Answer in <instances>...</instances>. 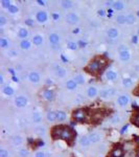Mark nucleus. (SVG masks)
Listing matches in <instances>:
<instances>
[{
    "label": "nucleus",
    "instance_id": "22",
    "mask_svg": "<svg viewBox=\"0 0 139 157\" xmlns=\"http://www.w3.org/2000/svg\"><path fill=\"white\" fill-rule=\"evenodd\" d=\"M32 119H33V122H34L35 124H38V125H40V124L42 123V119H43L42 114H41L39 111H35V112L33 113V115H32Z\"/></svg>",
    "mask_w": 139,
    "mask_h": 157
},
{
    "label": "nucleus",
    "instance_id": "7",
    "mask_svg": "<svg viewBox=\"0 0 139 157\" xmlns=\"http://www.w3.org/2000/svg\"><path fill=\"white\" fill-rule=\"evenodd\" d=\"M116 102H117L118 106H120V107H127L130 103V97L126 94H120V95H118L117 99H116Z\"/></svg>",
    "mask_w": 139,
    "mask_h": 157
},
{
    "label": "nucleus",
    "instance_id": "51",
    "mask_svg": "<svg viewBox=\"0 0 139 157\" xmlns=\"http://www.w3.org/2000/svg\"><path fill=\"white\" fill-rule=\"evenodd\" d=\"M0 84L1 85L4 84V76H3V73H0Z\"/></svg>",
    "mask_w": 139,
    "mask_h": 157
},
{
    "label": "nucleus",
    "instance_id": "29",
    "mask_svg": "<svg viewBox=\"0 0 139 157\" xmlns=\"http://www.w3.org/2000/svg\"><path fill=\"white\" fill-rule=\"evenodd\" d=\"M30 46H32V42L29 41V40L24 39L20 41V48H22V49L28 50L30 48Z\"/></svg>",
    "mask_w": 139,
    "mask_h": 157
},
{
    "label": "nucleus",
    "instance_id": "21",
    "mask_svg": "<svg viewBox=\"0 0 139 157\" xmlns=\"http://www.w3.org/2000/svg\"><path fill=\"white\" fill-rule=\"evenodd\" d=\"M48 39H49V43L51 45H58L59 42H60V36L55 33H53V34L49 35Z\"/></svg>",
    "mask_w": 139,
    "mask_h": 157
},
{
    "label": "nucleus",
    "instance_id": "26",
    "mask_svg": "<svg viewBox=\"0 0 139 157\" xmlns=\"http://www.w3.org/2000/svg\"><path fill=\"white\" fill-rule=\"evenodd\" d=\"M2 93L4 94V95H6V97H11V95H13V94L15 93V90H14L13 87L10 86V85H6V86H3L2 88Z\"/></svg>",
    "mask_w": 139,
    "mask_h": 157
},
{
    "label": "nucleus",
    "instance_id": "33",
    "mask_svg": "<svg viewBox=\"0 0 139 157\" xmlns=\"http://www.w3.org/2000/svg\"><path fill=\"white\" fill-rule=\"evenodd\" d=\"M124 3L122 2V1H114V3H113V6L112 8L115 10H122L123 8H124Z\"/></svg>",
    "mask_w": 139,
    "mask_h": 157
},
{
    "label": "nucleus",
    "instance_id": "32",
    "mask_svg": "<svg viewBox=\"0 0 139 157\" xmlns=\"http://www.w3.org/2000/svg\"><path fill=\"white\" fill-rule=\"evenodd\" d=\"M61 6L64 8V10H70V8H73V2L70 1V0H64L61 2Z\"/></svg>",
    "mask_w": 139,
    "mask_h": 157
},
{
    "label": "nucleus",
    "instance_id": "54",
    "mask_svg": "<svg viewBox=\"0 0 139 157\" xmlns=\"http://www.w3.org/2000/svg\"><path fill=\"white\" fill-rule=\"evenodd\" d=\"M132 42H133V43H135V44L138 42V40H137V36H134L133 38H132Z\"/></svg>",
    "mask_w": 139,
    "mask_h": 157
},
{
    "label": "nucleus",
    "instance_id": "39",
    "mask_svg": "<svg viewBox=\"0 0 139 157\" xmlns=\"http://www.w3.org/2000/svg\"><path fill=\"white\" fill-rule=\"evenodd\" d=\"M115 20L118 24H124L126 23V16L124 15H118L117 17H116Z\"/></svg>",
    "mask_w": 139,
    "mask_h": 157
},
{
    "label": "nucleus",
    "instance_id": "37",
    "mask_svg": "<svg viewBox=\"0 0 139 157\" xmlns=\"http://www.w3.org/2000/svg\"><path fill=\"white\" fill-rule=\"evenodd\" d=\"M18 154L20 157H28L29 156V151L25 148H22V149H19Z\"/></svg>",
    "mask_w": 139,
    "mask_h": 157
},
{
    "label": "nucleus",
    "instance_id": "6",
    "mask_svg": "<svg viewBox=\"0 0 139 157\" xmlns=\"http://www.w3.org/2000/svg\"><path fill=\"white\" fill-rule=\"evenodd\" d=\"M42 97L46 102H53L55 97V90H53V89H50V88L44 89L42 91Z\"/></svg>",
    "mask_w": 139,
    "mask_h": 157
},
{
    "label": "nucleus",
    "instance_id": "27",
    "mask_svg": "<svg viewBox=\"0 0 139 157\" xmlns=\"http://www.w3.org/2000/svg\"><path fill=\"white\" fill-rule=\"evenodd\" d=\"M131 59V52L129 50H124V51L119 52V60L123 61V62H127Z\"/></svg>",
    "mask_w": 139,
    "mask_h": 157
},
{
    "label": "nucleus",
    "instance_id": "50",
    "mask_svg": "<svg viewBox=\"0 0 139 157\" xmlns=\"http://www.w3.org/2000/svg\"><path fill=\"white\" fill-rule=\"evenodd\" d=\"M8 55L11 56V57H16V56L18 55V52L15 51V50H10V51H8Z\"/></svg>",
    "mask_w": 139,
    "mask_h": 157
},
{
    "label": "nucleus",
    "instance_id": "28",
    "mask_svg": "<svg viewBox=\"0 0 139 157\" xmlns=\"http://www.w3.org/2000/svg\"><path fill=\"white\" fill-rule=\"evenodd\" d=\"M43 40H44L43 39V36H41V35H35L32 39V43L37 45V46H40L43 43Z\"/></svg>",
    "mask_w": 139,
    "mask_h": 157
},
{
    "label": "nucleus",
    "instance_id": "1",
    "mask_svg": "<svg viewBox=\"0 0 139 157\" xmlns=\"http://www.w3.org/2000/svg\"><path fill=\"white\" fill-rule=\"evenodd\" d=\"M51 136L53 139H63L65 141H71L74 138V132L69 127L60 125L53 128Z\"/></svg>",
    "mask_w": 139,
    "mask_h": 157
},
{
    "label": "nucleus",
    "instance_id": "44",
    "mask_svg": "<svg viewBox=\"0 0 139 157\" xmlns=\"http://www.w3.org/2000/svg\"><path fill=\"white\" fill-rule=\"evenodd\" d=\"M119 120H120V118H119V115L118 114H114L112 117H111V123L112 124H118Z\"/></svg>",
    "mask_w": 139,
    "mask_h": 157
},
{
    "label": "nucleus",
    "instance_id": "20",
    "mask_svg": "<svg viewBox=\"0 0 139 157\" xmlns=\"http://www.w3.org/2000/svg\"><path fill=\"white\" fill-rule=\"evenodd\" d=\"M67 119V113L63 110H59L57 111V122L58 123H64Z\"/></svg>",
    "mask_w": 139,
    "mask_h": 157
},
{
    "label": "nucleus",
    "instance_id": "5",
    "mask_svg": "<svg viewBox=\"0 0 139 157\" xmlns=\"http://www.w3.org/2000/svg\"><path fill=\"white\" fill-rule=\"evenodd\" d=\"M14 104L17 108H24L28 104V99L25 95H17L14 99Z\"/></svg>",
    "mask_w": 139,
    "mask_h": 157
},
{
    "label": "nucleus",
    "instance_id": "24",
    "mask_svg": "<svg viewBox=\"0 0 139 157\" xmlns=\"http://www.w3.org/2000/svg\"><path fill=\"white\" fill-rule=\"evenodd\" d=\"M65 86H66V89L69 90V91H73L75 90L76 87H77V84L73 81V78H71V80H68V81L65 83Z\"/></svg>",
    "mask_w": 139,
    "mask_h": 157
},
{
    "label": "nucleus",
    "instance_id": "57",
    "mask_svg": "<svg viewBox=\"0 0 139 157\" xmlns=\"http://www.w3.org/2000/svg\"><path fill=\"white\" fill-rule=\"evenodd\" d=\"M46 83H47V84H53V81H51V80H46Z\"/></svg>",
    "mask_w": 139,
    "mask_h": 157
},
{
    "label": "nucleus",
    "instance_id": "8",
    "mask_svg": "<svg viewBox=\"0 0 139 157\" xmlns=\"http://www.w3.org/2000/svg\"><path fill=\"white\" fill-rule=\"evenodd\" d=\"M88 137H89V140L91 142V144H94L100 142L102 140V135L98 132H92V133L88 134Z\"/></svg>",
    "mask_w": 139,
    "mask_h": 157
},
{
    "label": "nucleus",
    "instance_id": "9",
    "mask_svg": "<svg viewBox=\"0 0 139 157\" xmlns=\"http://www.w3.org/2000/svg\"><path fill=\"white\" fill-rule=\"evenodd\" d=\"M86 94L87 97H89V99H94V97H96L98 94H100V91H98V89H97V87L95 86H89L88 88H87L86 90Z\"/></svg>",
    "mask_w": 139,
    "mask_h": 157
},
{
    "label": "nucleus",
    "instance_id": "48",
    "mask_svg": "<svg viewBox=\"0 0 139 157\" xmlns=\"http://www.w3.org/2000/svg\"><path fill=\"white\" fill-rule=\"evenodd\" d=\"M25 24L28 26H33L34 25V20H33V19H26V20H25Z\"/></svg>",
    "mask_w": 139,
    "mask_h": 157
},
{
    "label": "nucleus",
    "instance_id": "15",
    "mask_svg": "<svg viewBox=\"0 0 139 157\" xmlns=\"http://www.w3.org/2000/svg\"><path fill=\"white\" fill-rule=\"evenodd\" d=\"M123 155H124V151L122 150V148L118 147V148H114L108 157H123Z\"/></svg>",
    "mask_w": 139,
    "mask_h": 157
},
{
    "label": "nucleus",
    "instance_id": "53",
    "mask_svg": "<svg viewBox=\"0 0 139 157\" xmlns=\"http://www.w3.org/2000/svg\"><path fill=\"white\" fill-rule=\"evenodd\" d=\"M113 3H114V1H106V5H107L108 8H112Z\"/></svg>",
    "mask_w": 139,
    "mask_h": 157
},
{
    "label": "nucleus",
    "instance_id": "30",
    "mask_svg": "<svg viewBox=\"0 0 139 157\" xmlns=\"http://www.w3.org/2000/svg\"><path fill=\"white\" fill-rule=\"evenodd\" d=\"M122 86L124 87V88H132L134 85V81L132 80L131 78H122Z\"/></svg>",
    "mask_w": 139,
    "mask_h": 157
},
{
    "label": "nucleus",
    "instance_id": "11",
    "mask_svg": "<svg viewBox=\"0 0 139 157\" xmlns=\"http://www.w3.org/2000/svg\"><path fill=\"white\" fill-rule=\"evenodd\" d=\"M53 69H55V76H58V78H64V76H66V74H67V70H66L65 68L58 65V64H55Z\"/></svg>",
    "mask_w": 139,
    "mask_h": 157
},
{
    "label": "nucleus",
    "instance_id": "38",
    "mask_svg": "<svg viewBox=\"0 0 139 157\" xmlns=\"http://www.w3.org/2000/svg\"><path fill=\"white\" fill-rule=\"evenodd\" d=\"M77 47H79V45H77V43H75V42H73V41L67 42V48H68V49L75 50V49H77Z\"/></svg>",
    "mask_w": 139,
    "mask_h": 157
},
{
    "label": "nucleus",
    "instance_id": "58",
    "mask_svg": "<svg viewBox=\"0 0 139 157\" xmlns=\"http://www.w3.org/2000/svg\"><path fill=\"white\" fill-rule=\"evenodd\" d=\"M137 15H138V16H139V10H138V12H137Z\"/></svg>",
    "mask_w": 139,
    "mask_h": 157
},
{
    "label": "nucleus",
    "instance_id": "56",
    "mask_svg": "<svg viewBox=\"0 0 139 157\" xmlns=\"http://www.w3.org/2000/svg\"><path fill=\"white\" fill-rule=\"evenodd\" d=\"M72 33H73L74 35H75V34H79V33H80V28H74L73 31H72Z\"/></svg>",
    "mask_w": 139,
    "mask_h": 157
},
{
    "label": "nucleus",
    "instance_id": "31",
    "mask_svg": "<svg viewBox=\"0 0 139 157\" xmlns=\"http://www.w3.org/2000/svg\"><path fill=\"white\" fill-rule=\"evenodd\" d=\"M136 16L133 15V14H128L126 15V23L129 24V25H131V24H134L136 22Z\"/></svg>",
    "mask_w": 139,
    "mask_h": 157
},
{
    "label": "nucleus",
    "instance_id": "3",
    "mask_svg": "<svg viewBox=\"0 0 139 157\" xmlns=\"http://www.w3.org/2000/svg\"><path fill=\"white\" fill-rule=\"evenodd\" d=\"M87 117H88V113H87V110L84 108L75 109L72 112V118L77 123H83L87 119Z\"/></svg>",
    "mask_w": 139,
    "mask_h": 157
},
{
    "label": "nucleus",
    "instance_id": "47",
    "mask_svg": "<svg viewBox=\"0 0 139 157\" xmlns=\"http://www.w3.org/2000/svg\"><path fill=\"white\" fill-rule=\"evenodd\" d=\"M128 48H129L128 45H123V44H122V45H119L117 49H118V51L120 52V51H124V50H129Z\"/></svg>",
    "mask_w": 139,
    "mask_h": 157
},
{
    "label": "nucleus",
    "instance_id": "13",
    "mask_svg": "<svg viewBox=\"0 0 139 157\" xmlns=\"http://www.w3.org/2000/svg\"><path fill=\"white\" fill-rule=\"evenodd\" d=\"M105 76L108 81L113 82V81H116V80H117L118 73H117V71H115L114 69H108L105 73Z\"/></svg>",
    "mask_w": 139,
    "mask_h": 157
},
{
    "label": "nucleus",
    "instance_id": "49",
    "mask_svg": "<svg viewBox=\"0 0 139 157\" xmlns=\"http://www.w3.org/2000/svg\"><path fill=\"white\" fill-rule=\"evenodd\" d=\"M51 17H53V20H59V19H60V14H58V13H53Z\"/></svg>",
    "mask_w": 139,
    "mask_h": 157
},
{
    "label": "nucleus",
    "instance_id": "40",
    "mask_svg": "<svg viewBox=\"0 0 139 157\" xmlns=\"http://www.w3.org/2000/svg\"><path fill=\"white\" fill-rule=\"evenodd\" d=\"M8 13L10 14H17L19 12V8L16 4H12L10 8H8Z\"/></svg>",
    "mask_w": 139,
    "mask_h": 157
},
{
    "label": "nucleus",
    "instance_id": "41",
    "mask_svg": "<svg viewBox=\"0 0 139 157\" xmlns=\"http://www.w3.org/2000/svg\"><path fill=\"white\" fill-rule=\"evenodd\" d=\"M8 46V41L6 39V38H0V47L1 48H6Z\"/></svg>",
    "mask_w": 139,
    "mask_h": 157
},
{
    "label": "nucleus",
    "instance_id": "43",
    "mask_svg": "<svg viewBox=\"0 0 139 157\" xmlns=\"http://www.w3.org/2000/svg\"><path fill=\"white\" fill-rule=\"evenodd\" d=\"M10 156V153H8V151L6 149H4V148H1L0 149V157H8Z\"/></svg>",
    "mask_w": 139,
    "mask_h": 157
},
{
    "label": "nucleus",
    "instance_id": "23",
    "mask_svg": "<svg viewBox=\"0 0 139 157\" xmlns=\"http://www.w3.org/2000/svg\"><path fill=\"white\" fill-rule=\"evenodd\" d=\"M118 35H119V31H118V29L115 28V27H111V28H109L107 31V36L109 37V38H111V39L117 38Z\"/></svg>",
    "mask_w": 139,
    "mask_h": 157
},
{
    "label": "nucleus",
    "instance_id": "19",
    "mask_svg": "<svg viewBox=\"0 0 139 157\" xmlns=\"http://www.w3.org/2000/svg\"><path fill=\"white\" fill-rule=\"evenodd\" d=\"M46 119L49 123H55L57 122V111H53V110H49L46 112Z\"/></svg>",
    "mask_w": 139,
    "mask_h": 157
},
{
    "label": "nucleus",
    "instance_id": "55",
    "mask_svg": "<svg viewBox=\"0 0 139 157\" xmlns=\"http://www.w3.org/2000/svg\"><path fill=\"white\" fill-rule=\"evenodd\" d=\"M37 3H38L39 5H42V6H44V5H45V1H41V0L37 1Z\"/></svg>",
    "mask_w": 139,
    "mask_h": 157
},
{
    "label": "nucleus",
    "instance_id": "34",
    "mask_svg": "<svg viewBox=\"0 0 139 157\" xmlns=\"http://www.w3.org/2000/svg\"><path fill=\"white\" fill-rule=\"evenodd\" d=\"M28 31H27L26 28H20L18 31V37L19 38H21L22 40L26 39L27 37H28Z\"/></svg>",
    "mask_w": 139,
    "mask_h": 157
},
{
    "label": "nucleus",
    "instance_id": "52",
    "mask_svg": "<svg viewBox=\"0 0 139 157\" xmlns=\"http://www.w3.org/2000/svg\"><path fill=\"white\" fill-rule=\"evenodd\" d=\"M97 14H98V16H100V17H104V16L106 15L105 10H100L98 12H97Z\"/></svg>",
    "mask_w": 139,
    "mask_h": 157
},
{
    "label": "nucleus",
    "instance_id": "12",
    "mask_svg": "<svg viewBox=\"0 0 139 157\" xmlns=\"http://www.w3.org/2000/svg\"><path fill=\"white\" fill-rule=\"evenodd\" d=\"M27 78H28V81L33 84H38L41 80V76H40L39 72L37 71H30L28 73V76H27Z\"/></svg>",
    "mask_w": 139,
    "mask_h": 157
},
{
    "label": "nucleus",
    "instance_id": "16",
    "mask_svg": "<svg viewBox=\"0 0 139 157\" xmlns=\"http://www.w3.org/2000/svg\"><path fill=\"white\" fill-rule=\"evenodd\" d=\"M23 137L21 135H14L11 138V144H13L14 147H20L22 144H23Z\"/></svg>",
    "mask_w": 139,
    "mask_h": 157
},
{
    "label": "nucleus",
    "instance_id": "4",
    "mask_svg": "<svg viewBox=\"0 0 139 157\" xmlns=\"http://www.w3.org/2000/svg\"><path fill=\"white\" fill-rule=\"evenodd\" d=\"M115 94H116V89L111 88V87H107V88L100 89L98 97H100V99H110V97H113Z\"/></svg>",
    "mask_w": 139,
    "mask_h": 157
},
{
    "label": "nucleus",
    "instance_id": "17",
    "mask_svg": "<svg viewBox=\"0 0 139 157\" xmlns=\"http://www.w3.org/2000/svg\"><path fill=\"white\" fill-rule=\"evenodd\" d=\"M34 132H35V134H37V135H39V136H45L46 133H47V129H46V127L43 125H38L37 127L34 129Z\"/></svg>",
    "mask_w": 139,
    "mask_h": 157
},
{
    "label": "nucleus",
    "instance_id": "42",
    "mask_svg": "<svg viewBox=\"0 0 139 157\" xmlns=\"http://www.w3.org/2000/svg\"><path fill=\"white\" fill-rule=\"evenodd\" d=\"M12 5L11 1L10 0H1V6H2V8H8Z\"/></svg>",
    "mask_w": 139,
    "mask_h": 157
},
{
    "label": "nucleus",
    "instance_id": "10",
    "mask_svg": "<svg viewBox=\"0 0 139 157\" xmlns=\"http://www.w3.org/2000/svg\"><path fill=\"white\" fill-rule=\"evenodd\" d=\"M66 22L70 25H74L79 22V16L75 13H69L66 15Z\"/></svg>",
    "mask_w": 139,
    "mask_h": 157
},
{
    "label": "nucleus",
    "instance_id": "14",
    "mask_svg": "<svg viewBox=\"0 0 139 157\" xmlns=\"http://www.w3.org/2000/svg\"><path fill=\"white\" fill-rule=\"evenodd\" d=\"M36 19L39 23H45L48 19V15L45 10H39L37 14H36Z\"/></svg>",
    "mask_w": 139,
    "mask_h": 157
},
{
    "label": "nucleus",
    "instance_id": "46",
    "mask_svg": "<svg viewBox=\"0 0 139 157\" xmlns=\"http://www.w3.org/2000/svg\"><path fill=\"white\" fill-rule=\"evenodd\" d=\"M34 157H46V153L44 151H42V150H40V151H37L35 153Z\"/></svg>",
    "mask_w": 139,
    "mask_h": 157
},
{
    "label": "nucleus",
    "instance_id": "18",
    "mask_svg": "<svg viewBox=\"0 0 139 157\" xmlns=\"http://www.w3.org/2000/svg\"><path fill=\"white\" fill-rule=\"evenodd\" d=\"M73 81L77 85H84L86 83V78H85V76L83 73H75L73 76Z\"/></svg>",
    "mask_w": 139,
    "mask_h": 157
},
{
    "label": "nucleus",
    "instance_id": "25",
    "mask_svg": "<svg viewBox=\"0 0 139 157\" xmlns=\"http://www.w3.org/2000/svg\"><path fill=\"white\" fill-rule=\"evenodd\" d=\"M79 144H80V146L84 148V147H89L90 144H91V142H90L88 135H84V136H82V137H80Z\"/></svg>",
    "mask_w": 139,
    "mask_h": 157
},
{
    "label": "nucleus",
    "instance_id": "45",
    "mask_svg": "<svg viewBox=\"0 0 139 157\" xmlns=\"http://www.w3.org/2000/svg\"><path fill=\"white\" fill-rule=\"evenodd\" d=\"M6 22H8V20H6V16L0 15V26H1V27H3V26L6 24Z\"/></svg>",
    "mask_w": 139,
    "mask_h": 157
},
{
    "label": "nucleus",
    "instance_id": "36",
    "mask_svg": "<svg viewBox=\"0 0 139 157\" xmlns=\"http://www.w3.org/2000/svg\"><path fill=\"white\" fill-rule=\"evenodd\" d=\"M131 122H132V124H134L136 127L139 128V112L134 113L133 116L131 117Z\"/></svg>",
    "mask_w": 139,
    "mask_h": 157
},
{
    "label": "nucleus",
    "instance_id": "35",
    "mask_svg": "<svg viewBox=\"0 0 139 157\" xmlns=\"http://www.w3.org/2000/svg\"><path fill=\"white\" fill-rule=\"evenodd\" d=\"M85 101V97L83 94H76L75 97H74V99H73V104L75 105H81L83 104Z\"/></svg>",
    "mask_w": 139,
    "mask_h": 157
},
{
    "label": "nucleus",
    "instance_id": "2",
    "mask_svg": "<svg viewBox=\"0 0 139 157\" xmlns=\"http://www.w3.org/2000/svg\"><path fill=\"white\" fill-rule=\"evenodd\" d=\"M105 65H106V61L104 60V58L100 57L94 59V60L90 61L87 64L85 70H86V72L90 73V74H97L100 71L102 70V68H104Z\"/></svg>",
    "mask_w": 139,
    "mask_h": 157
}]
</instances>
